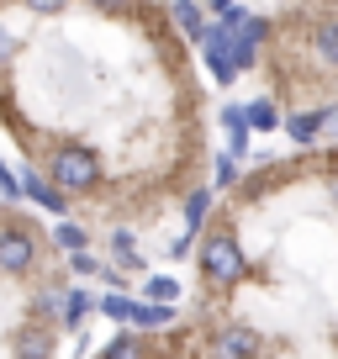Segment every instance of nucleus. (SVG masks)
Returning a JSON list of instances; mask_svg holds the SVG:
<instances>
[{
  "label": "nucleus",
  "mask_w": 338,
  "mask_h": 359,
  "mask_svg": "<svg viewBox=\"0 0 338 359\" xmlns=\"http://www.w3.org/2000/svg\"><path fill=\"white\" fill-rule=\"evenodd\" d=\"M196 259H201L206 285H217V291H233V285L248 275V259H243V248H238L233 227H212V233L201 238V254Z\"/></svg>",
  "instance_id": "1"
},
{
  "label": "nucleus",
  "mask_w": 338,
  "mask_h": 359,
  "mask_svg": "<svg viewBox=\"0 0 338 359\" xmlns=\"http://www.w3.org/2000/svg\"><path fill=\"white\" fill-rule=\"evenodd\" d=\"M48 180H53L64 196H85V191H95L101 185V158L90 154V148H79V143H64V148H53L48 154V169H43Z\"/></svg>",
  "instance_id": "2"
},
{
  "label": "nucleus",
  "mask_w": 338,
  "mask_h": 359,
  "mask_svg": "<svg viewBox=\"0 0 338 359\" xmlns=\"http://www.w3.org/2000/svg\"><path fill=\"white\" fill-rule=\"evenodd\" d=\"M32 259H37V233L22 222H6L0 227V269L6 275H27Z\"/></svg>",
  "instance_id": "3"
},
{
  "label": "nucleus",
  "mask_w": 338,
  "mask_h": 359,
  "mask_svg": "<svg viewBox=\"0 0 338 359\" xmlns=\"http://www.w3.org/2000/svg\"><path fill=\"white\" fill-rule=\"evenodd\" d=\"M212 354L217 359H259L264 354V338L254 333V327L233 323V327H222V333L212 338Z\"/></svg>",
  "instance_id": "4"
},
{
  "label": "nucleus",
  "mask_w": 338,
  "mask_h": 359,
  "mask_svg": "<svg viewBox=\"0 0 338 359\" xmlns=\"http://www.w3.org/2000/svg\"><path fill=\"white\" fill-rule=\"evenodd\" d=\"M270 37V27L259 22V16H248L243 27H238L233 37H227V48H233V64L238 69H254V58H259V43Z\"/></svg>",
  "instance_id": "5"
},
{
  "label": "nucleus",
  "mask_w": 338,
  "mask_h": 359,
  "mask_svg": "<svg viewBox=\"0 0 338 359\" xmlns=\"http://www.w3.org/2000/svg\"><path fill=\"white\" fill-rule=\"evenodd\" d=\"M285 133H291L296 148H317V137L327 133V106H317V111H291L285 116Z\"/></svg>",
  "instance_id": "6"
},
{
  "label": "nucleus",
  "mask_w": 338,
  "mask_h": 359,
  "mask_svg": "<svg viewBox=\"0 0 338 359\" xmlns=\"http://www.w3.org/2000/svg\"><path fill=\"white\" fill-rule=\"evenodd\" d=\"M22 196H32V201L43 206V212H53V217H64V212H69V196L58 191L48 175H27V180H22Z\"/></svg>",
  "instance_id": "7"
},
{
  "label": "nucleus",
  "mask_w": 338,
  "mask_h": 359,
  "mask_svg": "<svg viewBox=\"0 0 338 359\" xmlns=\"http://www.w3.org/2000/svg\"><path fill=\"white\" fill-rule=\"evenodd\" d=\"M222 127H227V154L243 158V154H248V137H254V127H248V106H227V111H222Z\"/></svg>",
  "instance_id": "8"
},
{
  "label": "nucleus",
  "mask_w": 338,
  "mask_h": 359,
  "mask_svg": "<svg viewBox=\"0 0 338 359\" xmlns=\"http://www.w3.org/2000/svg\"><path fill=\"white\" fill-rule=\"evenodd\" d=\"M16 359H53V333H48V327L16 333Z\"/></svg>",
  "instance_id": "9"
},
{
  "label": "nucleus",
  "mask_w": 338,
  "mask_h": 359,
  "mask_svg": "<svg viewBox=\"0 0 338 359\" xmlns=\"http://www.w3.org/2000/svg\"><path fill=\"white\" fill-rule=\"evenodd\" d=\"M101 359H148V344L133 333V327H122V333H116L111 344L101 348Z\"/></svg>",
  "instance_id": "10"
},
{
  "label": "nucleus",
  "mask_w": 338,
  "mask_h": 359,
  "mask_svg": "<svg viewBox=\"0 0 338 359\" xmlns=\"http://www.w3.org/2000/svg\"><path fill=\"white\" fill-rule=\"evenodd\" d=\"M175 323V306H154V302H137L133 306V327H143V333H158V327Z\"/></svg>",
  "instance_id": "11"
},
{
  "label": "nucleus",
  "mask_w": 338,
  "mask_h": 359,
  "mask_svg": "<svg viewBox=\"0 0 338 359\" xmlns=\"http://www.w3.org/2000/svg\"><path fill=\"white\" fill-rule=\"evenodd\" d=\"M248 127H254V133H275V127H285V116H280V106L264 95V101H248Z\"/></svg>",
  "instance_id": "12"
},
{
  "label": "nucleus",
  "mask_w": 338,
  "mask_h": 359,
  "mask_svg": "<svg viewBox=\"0 0 338 359\" xmlns=\"http://www.w3.org/2000/svg\"><path fill=\"white\" fill-rule=\"evenodd\" d=\"M95 306H101V302H95L90 291H64V327H79Z\"/></svg>",
  "instance_id": "13"
},
{
  "label": "nucleus",
  "mask_w": 338,
  "mask_h": 359,
  "mask_svg": "<svg viewBox=\"0 0 338 359\" xmlns=\"http://www.w3.org/2000/svg\"><path fill=\"white\" fill-rule=\"evenodd\" d=\"M312 48H317V58H323L327 69H338V22H317Z\"/></svg>",
  "instance_id": "14"
},
{
  "label": "nucleus",
  "mask_w": 338,
  "mask_h": 359,
  "mask_svg": "<svg viewBox=\"0 0 338 359\" xmlns=\"http://www.w3.org/2000/svg\"><path fill=\"white\" fill-rule=\"evenodd\" d=\"M175 27H180L185 37H196V43H201V37H206V27H201V6H196V0H175Z\"/></svg>",
  "instance_id": "15"
},
{
  "label": "nucleus",
  "mask_w": 338,
  "mask_h": 359,
  "mask_svg": "<svg viewBox=\"0 0 338 359\" xmlns=\"http://www.w3.org/2000/svg\"><path fill=\"white\" fill-rule=\"evenodd\" d=\"M206 206H212V191H191V201H185V238H196L206 227Z\"/></svg>",
  "instance_id": "16"
},
{
  "label": "nucleus",
  "mask_w": 338,
  "mask_h": 359,
  "mask_svg": "<svg viewBox=\"0 0 338 359\" xmlns=\"http://www.w3.org/2000/svg\"><path fill=\"white\" fill-rule=\"evenodd\" d=\"M53 243L69 248V254H85V248H90V238H85V227H79V222H69V217H64V222L53 227Z\"/></svg>",
  "instance_id": "17"
},
{
  "label": "nucleus",
  "mask_w": 338,
  "mask_h": 359,
  "mask_svg": "<svg viewBox=\"0 0 338 359\" xmlns=\"http://www.w3.org/2000/svg\"><path fill=\"white\" fill-rule=\"evenodd\" d=\"M143 296H148V302H154V306H175V296H180V285L169 280V275H148Z\"/></svg>",
  "instance_id": "18"
},
{
  "label": "nucleus",
  "mask_w": 338,
  "mask_h": 359,
  "mask_svg": "<svg viewBox=\"0 0 338 359\" xmlns=\"http://www.w3.org/2000/svg\"><path fill=\"white\" fill-rule=\"evenodd\" d=\"M133 296H101V312L111 317V323H122V327H133Z\"/></svg>",
  "instance_id": "19"
},
{
  "label": "nucleus",
  "mask_w": 338,
  "mask_h": 359,
  "mask_svg": "<svg viewBox=\"0 0 338 359\" xmlns=\"http://www.w3.org/2000/svg\"><path fill=\"white\" fill-rule=\"evenodd\" d=\"M238 180H243V169H238L233 154H217V191H233Z\"/></svg>",
  "instance_id": "20"
},
{
  "label": "nucleus",
  "mask_w": 338,
  "mask_h": 359,
  "mask_svg": "<svg viewBox=\"0 0 338 359\" xmlns=\"http://www.w3.org/2000/svg\"><path fill=\"white\" fill-rule=\"evenodd\" d=\"M69 269H74V275H106V264L90 254V248H85V254H69Z\"/></svg>",
  "instance_id": "21"
},
{
  "label": "nucleus",
  "mask_w": 338,
  "mask_h": 359,
  "mask_svg": "<svg viewBox=\"0 0 338 359\" xmlns=\"http://www.w3.org/2000/svg\"><path fill=\"white\" fill-rule=\"evenodd\" d=\"M0 196H6V201H22V180L11 175V164H6V158H0Z\"/></svg>",
  "instance_id": "22"
},
{
  "label": "nucleus",
  "mask_w": 338,
  "mask_h": 359,
  "mask_svg": "<svg viewBox=\"0 0 338 359\" xmlns=\"http://www.w3.org/2000/svg\"><path fill=\"white\" fill-rule=\"evenodd\" d=\"M16 58V37H11V27L0 22V64H11Z\"/></svg>",
  "instance_id": "23"
},
{
  "label": "nucleus",
  "mask_w": 338,
  "mask_h": 359,
  "mask_svg": "<svg viewBox=\"0 0 338 359\" xmlns=\"http://www.w3.org/2000/svg\"><path fill=\"white\" fill-rule=\"evenodd\" d=\"M27 6H32V11H43V16H53V11H64L69 0H27Z\"/></svg>",
  "instance_id": "24"
},
{
  "label": "nucleus",
  "mask_w": 338,
  "mask_h": 359,
  "mask_svg": "<svg viewBox=\"0 0 338 359\" xmlns=\"http://www.w3.org/2000/svg\"><path fill=\"white\" fill-rule=\"evenodd\" d=\"M90 6H101V11H127L133 0H90Z\"/></svg>",
  "instance_id": "25"
},
{
  "label": "nucleus",
  "mask_w": 338,
  "mask_h": 359,
  "mask_svg": "<svg viewBox=\"0 0 338 359\" xmlns=\"http://www.w3.org/2000/svg\"><path fill=\"white\" fill-rule=\"evenodd\" d=\"M327 133H338V106H327Z\"/></svg>",
  "instance_id": "26"
}]
</instances>
